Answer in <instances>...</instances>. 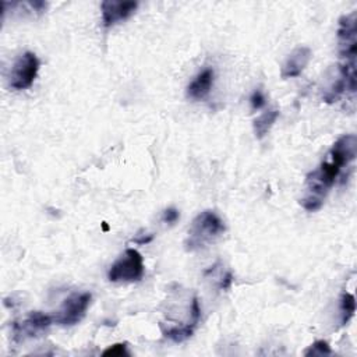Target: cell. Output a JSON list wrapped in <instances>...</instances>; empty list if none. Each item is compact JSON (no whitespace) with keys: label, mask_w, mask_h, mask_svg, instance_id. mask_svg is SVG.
I'll return each instance as SVG.
<instances>
[{"label":"cell","mask_w":357,"mask_h":357,"mask_svg":"<svg viewBox=\"0 0 357 357\" xmlns=\"http://www.w3.org/2000/svg\"><path fill=\"white\" fill-rule=\"evenodd\" d=\"M340 170L342 167L328 159L307 176L306 196L300 200V204L306 211L315 212L321 210L324 200L335 185Z\"/></svg>","instance_id":"6da1fadb"},{"label":"cell","mask_w":357,"mask_h":357,"mask_svg":"<svg viewBox=\"0 0 357 357\" xmlns=\"http://www.w3.org/2000/svg\"><path fill=\"white\" fill-rule=\"evenodd\" d=\"M225 223L217 212L210 210L203 211L194 218L189 229L187 239L185 243L186 250L193 253L211 244L225 232Z\"/></svg>","instance_id":"7a4b0ae2"},{"label":"cell","mask_w":357,"mask_h":357,"mask_svg":"<svg viewBox=\"0 0 357 357\" xmlns=\"http://www.w3.org/2000/svg\"><path fill=\"white\" fill-rule=\"evenodd\" d=\"M145 265L141 253L127 248L125 254L112 264L108 278L115 284H134L144 278Z\"/></svg>","instance_id":"3957f363"},{"label":"cell","mask_w":357,"mask_h":357,"mask_svg":"<svg viewBox=\"0 0 357 357\" xmlns=\"http://www.w3.org/2000/svg\"><path fill=\"white\" fill-rule=\"evenodd\" d=\"M93 295L84 292V293H73L68 296L59 311L53 315V321L60 327H73L85 317L86 310L91 304Z\"/></svg>","instance_id":"277c9868"},{"label":"cell","mask_w":357,"mask_h":357,"mask_svg":"<svg viewBox=\"0 0 357 357\" xmlns=\"http://www.w3.org/2000/svg\"><path fill=\"white\" fill-rule=\"evenodd\" d=\"M357 13L353 12L340 17L338 27L339 56L342 63L356 64L357 56Z\"/></svg>","instance_id":"5b68a950"},{"label":"cell","mask_w":357,"mask_h":357,"mask_svg":"<svg viewBox=\"0 0 357 357\" xmlns=\"http://www.w3.org/2000/svg\"><path fill=\"white\" fill-rule=\"evenodd\" d=\"M41 63L35 53L26 52L16 60L10 73V86L16 91L30 88L39 71Z\"/></svg>","instance_id":"8992f818"},{"label":"cell","mask_w":357,"mask_h":357,"mask_svg":"<svg viewBox=\"0 0 357 357\" xmlns=\"http://www.w3.org/2000/svg\"><path fill=\"white\" fill-rule=\"evenodd\" d=\"M52 322H55L52 315L42 311H33L23 321L13 322V339L15 342H24L26 339L37 338L46 332Z\"/></svg>","instance_id":"52a82bcc"},{"label":"cell","mask_w":357,"mask_h":357,"mask_svg":"<svg viewBox=\"0 0 357 357\" xmlns=\"http://www.w3.org/2000/svg\"><path fill=\"white\" fill-rule=\"evenodd\" d=\"M138 8L137 2H118V0H105L101 5L102 23L105 27H112L130 19Z\"/></svg>","instance_id":"ba28073f"},{"label":"cell","mask_w":357,"mask_h":357,"mask_svg":"<svg viewBox=\"0 0 357 357\" xmlns=\"http://www.w3.org/2000/svg\"><path fill=\"white\" fill-rule=\"evenodd\" d=\"M357 155V137L354 134L342 136L331 148L329 161L336 163L339 167L347 166L356 159Z\"/></svg>","instance_id":"9c48e42d"},{"label":"cell","mask_w":357,"mask_h":357,"mask_svg":"<svg viewBox=\"0 0 357 357\" xmlns=\"http://www.w3.org/2000/svg\"><path fill=\"white\" fill-rule=\"evenodd\" d=\"M311 56H313V53H311L310 48H307V46L296 48L289 55L286 62L284 63L282 70H281V77L284 80L299 77L304 71V68L309 66Z\"/></svg>","instance_id":"30bf717a"},{"label":"cell","mask_w":357,"mask_h":357,"mask_svg":"<svg viewBox=\"0 0 357 357\" xmlns=\"http://www.w3.org/2000/svg\"><path fill=\"white\" fill-rule=\"evenodd\" d=\"M215 73L212 68H204L187 86V97L200 101L204 100L210 93L214 85Z\"/></svg>","instance_id":"8fae6325"},{"label":"cell","mask_w":357,"mask_h":357,"mask_svg":"<svg viewBox=\"0 0 357 357\" xmlns=\"http://www.w3.org/2000/svg\"><path fill=\"white\" fill-rule=\"evenodd\" d=\"M278 118H280V111L275 108H270L265 112H262L257 119H254L253 129H254L255 137L258 140L264 138L268 133L271 131V129L275 125V122L278 120Z\"/></svg>","instance_id":"7c38bea8"},{"label":"cell","mask_w":357,"mask_h":357,"mask_svg":"<svg viewBox=\"0 0 357 357\" xmlns=\"http://www.w3.org/2000/svg\"><path fill=\"white\" fill-rule=\"evenodd\" d=\"M196 324L190 322L187 325H183V327H167L165 328L163 325H161V329H162V333L170 339L172 342L174 343H182V342H186L187 339H190L194 333V329H196Z\"/></svg>","instance_id":"4fadbf2b"},{"label":"cell","mask_w":357,"mask_h":357,"mask_svg":"<svg viewBox=\"0 0 357 357\" xmlns=\"http://www.w3.org/2000/svg\"><path fill=\"white\" fill-rule=\"evenodd\" d=\"M356 313V299L351 293L345 292L340 299V324L346 325Z\"/></svg>","instance_id":"5bb4252c"},{"label":"cell","mask_w":357,"mask_h":357,"mask_svg":"<svg viewBox=\"0 0 357 357\" xmlns=\"http://www.w3.org/2000/svg\"><path fill=\"white\" fill-rule=\"evenodd\" d=\"M331 353L332 350L325 340H317L304 351V356H328Z\"/></svg>","instance_id":"9a60e30c"},{"label":"cell","mask_w":357,"mask_h":357,"mask_svg":"<svg viewBox=\"0 0 357 357\" xmlns=\"http://www.w3.org/2000/svg\"><path fill=\"white\" fill-rule=\"evenodd\" d=\"M125 354H129L126 343L112 345L108 349H105L102 353V356H112V357H119V356H125Z\"/></svg>","instance_id":"2e32d148"},{"label":"cell","mask_w":357,"mask_h":357,"mask_svg":"<svg viewBox=\"0 0 357 357\" xmlns=\"http://www.w3.org/2000/svg\"><path fill=\"white\" fill-rule=\"evenodd\" d=\"M250 102H251L253 109H261V108L265 105V97H264V94L259 91V89H257V91H254V94H253L251 98H250Z\"/></svg>","instance_id":"e0dca14e"},{"label":"cell","mask_w":357,"mask_h":357,"mask_svg":"<svg viewBox=\"0 0 357 357\" xmlns=\"http://www.w3.org/2000/svg\"><path fill=\"white\" fill-rule=\"evenodd\" d=\"M178 211L176 210V208H167V210H165L163 211V214H162V221L165 222V223H174L177 219H178Z\"/></svg>","instance_id":"ac0fdd59"},{"label":"cell","mask_w":357,"mask_h":357,"mask_svg":"<svg viewBox=\"0 0 357 357\" xmlns=\"http://www.w3.org/2000/svg\"><path fill=\"white\" fill-rule=\"evenodd\" d=\"M232 282H233V275H232L230 273H228V274L223 277V280H222V282H221L219 288H221V289H223V291H226V289H229V288H230Z\"/></svg>","instance_id":"d6986e66"},{"label":"cell","mask_w":357,"mask_h":357,"mask_svg":"<svg viewBox=\"0 0 357 357\" xmlns=\"http://www.w3.org/2000/svg\"><path fill=\"white\" fill-rule=\"evenodd\" d=\"M152 239H154V236L149 235V236H147V237L144 236V237H141V239H134V241L138 243V244H147V243H149Z\"/></svg>","instance_id":"ffe728a7"},{"label":"cell","mask_w":357,"mask_h":357,"mask_svg":"<svg viewBox=\"0 0 357 357\" xmlns=\"http://www.w3.org/2000/svg\"><path fill=\"white\" fill-rule=\"evenodd\" d=\"M104 230H107V232L109 230V226L107 225V222H104Z\"/></svg>","instance_id":"44dd1931"}]
</instances>
